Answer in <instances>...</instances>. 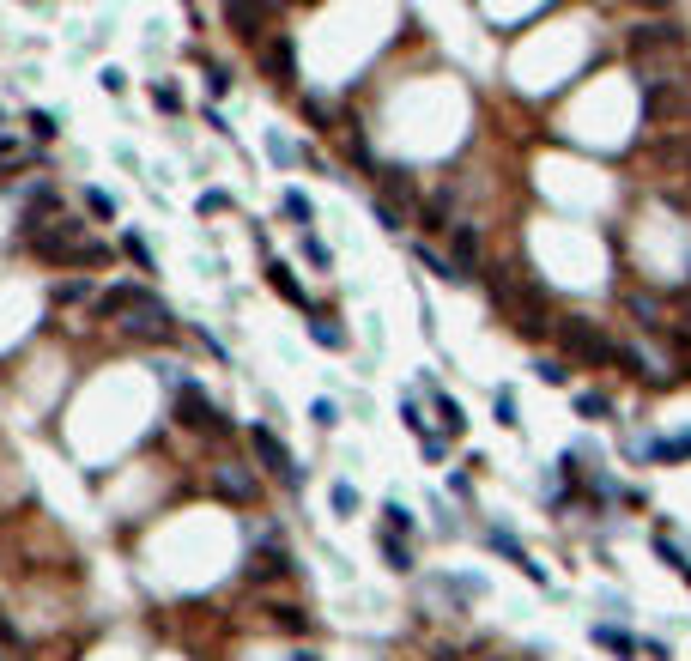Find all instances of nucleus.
<instances>
[{
	"instance_id": "c9c22d12",
	"label": "nucleus",
	"mask_w": 691,
	"mask_h": 661,
	"mask_svg": "<svg viewBox=\"0 0 691 661\" xmlns=\"http://www.w3.org/2000/svg\"><path fill=\"white\" fill-rule=\"evenodd\" d=\"M207 92H212V98H225V92H231V73H225V68H207Z\"/></svg>"
},
{
	"instance_id": "4c0bfd02",
	"label": "nucleus",
	"mask_w": 691,
	"mask_h": 661,
	"mask_svg": "<svg viewBox=\"0 0 691 661\" xmlns=\"http://www.w3.org/2000/svg\"><path fill=\"white\" fill-rule=\"evenodd\" d=\"M655 553L667 558V564H679V570H686V558H679V546H673V540H667V534H655Z\"/></svg>"
},
{
	"instance_id": "1a4fd4ad",
	"label": "nucleus",
	"mask_w": 691,
	"mask_h": 661,
	"mask_svg": "<svg viewBox=\"0 0 691 661\" xmlns=\"http://www.w3.org/2000/svg\"><path fill=\"white\" fill-rule=\"evenodd\" d=\"M139 298H146V285H134V279H128V285H109V291H98V304H91V310L104 315V322H115V315L134 310Z\"/></svg>"
},
{
	"instance_id": "f704fd0d",
	"label": "nucleus",
	"mask_w": 691,
	"mask_h": 661,
	"mask_svg": "<svg viewBox=\"0 0 691 661\" xmlns=\"http://www.w3.org/2000/svg\"><path fill=\"white\" fill-rule=\"evenodd\" d=\"M31 128H36V139H55V115H49V109H31Z\"/></svg>"
},
{
	"instance_id": "4be33fe9",
	"label": "nucleus",
	"mask_w": 691,
	"mask_h": 661,
	"mask_svg": "<svg viewBox=\"0 0 691 661\" xmlns=\"http://www.w3.org/2000/svg\"><path fill=\"white\" fill-rule=\"evenodd\" d=\"M152 104L164 109V115H182V92H176L171 79H158V85H152Z\"/></svg>"
},
{
	"instance_id": "393cba45",
	"label": "nucleus",
	"mask_w": 691,
	"mask_h": 661,
	"mask_svg": "<svg viewBox=\"0 0 691 661\" xmlns=\"http://www.w3.org/2000/svg\"><path fill=\"white\" fill-rule=\"evenodd\" d=\"M418 450L431 455V461H443L449 455V431H418Z\"/></svg>"
},
{
	"instance_id": "f03ea898",
	"label": "nucleus",
	"mask_w": 691,
	"mask_h": 661,
	"mask_svg": "<svg viewBox=\"0 0 691 661\" xmlns=\"http://www.w3.org/2000/svg\"><path fill=\"white\" fill-rule=\"evenodd\" d=\"M558 346L570 352V358H583V364H613V358H619V346H613L588 315H564V322H558Z\"/></svg>"
},
{
	"instance_id": "aec40b11",
	"label": "nucleus",
	"mask_w": 691,
	"mask_h": 661,
	"mask_svg": "<svg viewBox=\"0 0 691 661\" xmlns=\"http://www.w3.org/2000/svg\"><path fill=\"white\" fill-rule=\"evenodd\" d=\"M382 558H388V570H413V553H407V540L394 528H382Z\"/></svg>"
},
{
	"instance_id": "473e14b6",
	"label": "nucleus",
	"mask_w": 691,
	"mask_h": 661,
	"mask_svg": "<svg viewBox=\"0 0 691 661\" xmlns=\"http://www.w3.org/2000/svg\"><path fill=\"white\" fill-rule=\"evenodd\" d=\"M382 516H388V528H394V534H407V528H413V510H407V504H388Z\"/></svg>"
},
{
	"instance_id": "c85d7f7f",
	"label": "nucleus",
	"mask_w": 691,
	"mask_h": 661,
	"mask_svg": "<svg viewBox=\"0 0 691 661\" xmlns=\"http://www.w3.org/2000/svg\"><path fill=\"white\" fill-rule=\"evenodd\" d=\"M304 261H310V267H328L334 255H328V243H322V237H304Z\"/></svg>"
},
{
	"instance_id": "e433bc0d",
	"label": "nucleus",
	"mask_w": 691,
	"mask_h": 661,
	"mask_svg": "<svg viewBox=\"0 0 691 661\" xmlns=\"http://www.w3.org/2000/svg\"><path fill=\"white\" fill-rule=\"evenodd\" d=\"M85 207H91V212H98V219H109V212H115V201H109V195H104V188H91V195H85Z\"/></svg>"
},
{
	"instance_id": "72a5a7b5",
	"label": "nucleus",
	"mask_w": 691,
	"mask_h": 661,
	"mask_svg": "<svg viewBox=\"0 0 691 661\" xmlns=\"http://www.w3.org/2000/svg\"><path fill=\"white\" fill-rule=\"evenodd\" d=\"M401 425H407L413 437H418V431H425V413H418V401H401Z\"/></svg>"
},
{
	"instance_id": "ea45409f",
	"label": "nucleus",
	"mask_w": 691,
	"mask_h": 661,
	"mask_svg": "<svg viewBox=\"0 0 691 661\" xmlns=\"http://www.w3.org/2000/svg\"><path fill=\"white\" fill-rule=\"evenodd\" d=\"M267 152H274V164H291V158H298V152H291V146H285V139H279V134L267 139Z\"/></svg>"
},
{
	"instance_id": "f8f14e48",
	"label": "nucleus",
	"mask_w": 691,
	"mask_h": 661,
	"mask_svg": "<svg viewBox=\"0 0 691 661\" xmlns=\"http://www.w3.org/2000/svg\"><path fill=\"white\" fill-rule=\"evenodd\" d=\"M267 285H274V291H279V298H285V304H298V310H310V291L298 285V274H291L285 261H267Z\"/></svg>"
},
{
	"instance_id": "412c9836",
	"label": "nucleus",
	"mask_w": 691,
	"mask_h": 661,
	"mask_svg": "<svg viewBox=\"0 0 691 661\" xmlns=\"http://www.w3.org/2000/svg\"><path fill=\"white\" fill-rule=\"evenodd\" d=\"M418 261H425V267H431V274H437V279H449V285H461V279H467V274H461V267H455V261H443L437 249H425V243H418Z\"/></svg>"
},
{
	"instance_id": "5701e85b",
	"label": "nucleus",
	"mask_w": 691,
	"mask_h": 661,
	"mask_svg": "<svg viewBox=\"0 0 691 661\" xmlns=\"http://www.w3.org/2000/svg\"><path fill=\"white\" fill-rule=\"evenodd\" d=\"M122 255L134 261L139 274H152V249H146V237H134V231H128V237H122Z\"/></svg>"
},
{
	"instance_id": "7c9ffc66",
	"label": "nucleus",
	"mask_w": 691,
	"mask_h": 661,
	"mask_svg": "<svg viewBox=\"0 0 691 661\" xmlns=\"http://www.w3.org/2000/svg\"><path fill=\"white\" fill-rule=\"evenodd\" d=\"M334 510H340V516H352V510H358V486H334Z\"/></svg>"
},
{
	"instance_id": "2eb2a0df",
	"label": "nucleus",
	"mask_w": 691,
	"mask_h": 661,
	"mask_svg": "<svg viewBox=\"0 0 691 661\" xmlns=\"http://www.w3.org/2000/svg\"><path fill=\"white\" fill-rule=\"evenodd\" d=\"M310 340L328 352H346V328L340 322H328V315H310Z\"/></svg>"
},
{
	"instance_id": "37998d69",
	"label": "nucleus",
	"mask_w": 691,
	"mask_h": 661,
	"mask_svg": "<svg viewBox=\"0 0 691 661\" xmlns=\"http://www.w3.org/2000/svg\"><path fill=\"white\" fill-rule=\"evenodd\" d=\"M686 577H691V564H686Z\"/></svg>"
},
{
	"instance_id": "f257e3e1",
	"label": "nucleus",
	"mask_w": 691,
	"mask_h": 661,
	"mask_svg": "<svg viewBox=\"0 0 691 661\" xmlns=\"http://www.w3.org/2000/svg\"><path fill=\"white\" fill-rule=\"evenodd\" d=\"M31 255H36V261H49V267H79V261L104 267V261H109V249L91 243V237H85V225H73V219L31 225Z\"/></svg>"
},
{
	"instance_id": "6ab92c4d",
	"label": "nucleus",
	"mask_w": 691,
	"mask_h": 661,
	"mask_svg": "<svg viewBox=\"0 0 691 661\" xmlns=\"http://www.w3.org/2000/svg\"><path fill=\"white\" fill-rule=\"evenodd\" d=\"M218 498H231V504H255V480H249V474H218Z\"/></svg>"
},
{
	"instance_id": "58836bf2",
	"label": "nucleus",
	"mask_w": 691,
	"mask_h": 661,
	"mask_svg": "<svg viewBox=\"0 0 691 661\" xmlns=\"http://www.w3.org/2000/svg\"><path fill=\"white\" fill-rule=\"evenodd\" d=\"M310 418H315V425H334V418H340V407H334V401H315Z\"/></svg>"
},
{
	"instance_id": "20e7f679",
	"label": "nucleus",
	"mask_w": 691,
	"mask_h": 661,
	"mask_svg": "<svg viewBox=\"0 0 691 661\" xmlns=\"http://www.w3.org/2000/svg\"><path fill=\"white\" fill-rule=\"evenodd\" d=\"M176 418H182L188 431H225V418H218V407L207 401V388L188 383V377L176 383Z\"/></svg>"
},
{
	"instance_id": "b1692460",
	"label": "nucleus",
	"mask_w": 691,
	"mask_h": 661,
	"mask_svg": "<svg viewBox=\"0 0 691 661\" xmlns=\"http://www.w3.org/2000/svg\"><path fill=\"white\" fill-rule=\"evenodd\" d=\"M91 298V279H68V285H55V304H85Z\"/></svg>"
},
{
	"instance_id": "bb28decb",
	"label": "nucleus",
	"mask_w": 691,
	"mask_h": 661,
	"mask_svg": "<svg viewBox=\"0 0 691 661\" xmlns=\"http://www.w3.org/2000/svg\"><path fill=\"white\" fill-rule=\"evenodd\" d=\"M534 370H540V383H552V388H564V383H570V370H564V364H558V358H540V364H534Z\"/></svg>"
},
{
	"instance_id": "6e6552de",
	"label": "nucleus",
	"mask_w": 691,
	"mask_h": 661,
	"mask_svg": "<svg viewBox=\"0 0 691 661\" xmlns=\"http://www.w3.org/2000/svg\"><path fill=\"white\" fill-rule=\"evenodd\" d=\"M491 546H497V553L510 558V564H516V570L528 577V583H540V589H546V564H534V558L521 553V540L510 534V528H491Z\"/></svg>"
},
{
	"instance_id": "423d86ee",
	"label": "nucleus",
	"mask_w": 691,
	"mask_h": 661,
	"mask_svg": "<svg viewBox=\"0 0 691 661\" xmlns=\"http://www.w3.org/2000/svg\"><path fill=\"white\" fill-rule=\"evenodd\" d=\"M249 443H255V455H261V467H274V474H285V486H304V474L291 467V450L279 443V437L267 431V425H255V431H249Z\"/></svg>"
},
{
	"instance_id": "dca6fc26",
	"label": "nucleus",
	"mask_w": 691,
	"mask_h": 661,
	"mask_svg": "<svg viewBox=\"0 0 691 661\" xmlns=\"http://www.w3.org/2000/svg\"><path fill=\"white\" fill-rule=\"evenodd\" d=\"M594 643H600V649H613L619 661H631V656H637V637H624L619 625H594Z\"/></svg>"
},
{
	"instance_id": "a19ab883",
	"label": "nucleus",
	"mask_w": 691,
	"mask_h": 661,
	"mask_svg": "<svg viewBox=\"0 0 691 661\" xmlns=\"http://www.w3.org/2000/svg\"><path fill=\"white\" fill-rule=\"evenodd\" d=\"M298 661H315V656H298Z\"/></svg>"
},
{
	"instance_id": "a211bd4d",
	"label": "nucleus",
	"mask_w": 691,
	"mask_h": 661,
	"mask_svg": "<svg viewBox=\"0 0 691 661\" xmlns=\"http://www.w3.org/2000/svg\"><path fill=\"white\" fill-rule=\"evenodd\" d=\"M267 619H274L279 631H291V637H304V631H310V613H304V607H267Z\"/></svg>"
},
{
	"instance_id": "c756f323",
	"label": "nucleus",
	"mask_w": 691,
	"mask_h": 661,
	"mask_svg": "<svg viewBox=\"0 0 691 661\" xmlns=\"http://www.w3.org/2000/svg\"><path fill=\"white\" fill-rule=\"evenodd\" d=\"M201 212H231V195H225V188H207V195H201Z\"/></svg>"
},
{
	"instance_id": "9b49d317",
	"label": "nucleus",
	"mask_w": 691,
	"mask_h": 661,
	"mask_svg": "<svg viewBox=\"0 0 691 661\" xmlns=\"http://www.w3.org/2000/svg\"><path fill=\"white\" fill-rule=\"evenodd\" d=\"M285 570H291V564H285V546H261V553L242 564L249 583H274V577H285Z\"/></svg>"
},
{
	"instance_id": "cd10ccee",
	"label": "nucleus",
	"mask_w": 691,
	"mask_h": 661,
	"mask_svg": "<svg viewBox=\"0 0 691 661\" xmlns=\"http://www.w3.org/2000/svg\"><path fill=\"white\" fill-rule=\"evenodd\" d=\"M576 413L583 418H607L613 407H607V394H576Z\"/></svg>"
},
{
	"instance_id": "9d476101",
	"label": "nucleus",
	"mask_w": 691,
	"mask_h": 661,
	"mask_svg": "<svg viewBox=\"0 0 691 661\" xmlns=\"http://www.w3.org/2000/svg\"><path fill=\"white\" fill-rule=\"evenodd\" d=\"M686 98H679V92H667V85H649V92H643V115H649V122H679V115H686Z\"/></svg>"
},
{
	"instance_id": "39448f33",
	"label": "nucleus",
	"mask_w": 691,
	"mask_h": 661,
	"mask_svg": "<svg viewBox=\"0 0 691 661\" xmlns=\"http://www.w3.org/2000/svg\"><path fill=\"white\" fill-rule=\"evenodd\" d=\"M225 25L242 43H261V36L274 31V0H225Z\"/></svg>"
},
{
	"instance_id": "0eeeda50",
	"label": "nucleus",
	"mask_w": 691,
	"mask_h": 661,
	"mask_svg": "<svg viewBox=\"0 0 691 661\" xmlns=\"http://www.w3.org/2000/svg\"><path fill=\"white\" fill-rule=\"evenodd\" d=\"M261 68L274 85H291L298 79V49H291V36H261Z\"/></svg>"
},
{
	"instance_id": "ddd939ff",
	"label": "nucleus",
	"mask_w": 691,
	"mask_h": 661,
	"mask_svg": "<svg viewBox=\"0 0 691 661\" xmlns=\"http://www.w3.org/2000/svg\"><path fill=\"white\" fill-rule=\"evenodd\" d=\"M631 49H637V55H655V49H679V31H673V25H637V31H631Z\"/></svg>"
},
{
	"instance_id": "f3484780",
	"label": "nucleus",
	"mask_w": 691,
	"mask_h": 661,
	"mask_svg": "<svg viewBox=\"0 0 691 661\" xmlns=\"http://www.w3.org/2000/svg\"><path fill=\"white\" fill-rule=\"evenodd\" d=\"M455 267H461V274H480V237H473L467 225L455 231Z\"/></svg>"
},
{
	"instance_id": "a878e982",
	"label": "nucleus",
	"mask_w": 691,
	"mask_h": 661,
	"mask_svg": "<svg viewBox=\"0 0 691 661\" xmlns=\"http://www.w3.org/2000/svg\"><path fill=\"white\" fill-rule=\"evenodd\" d=\"M279 207L291 212V219H298V225H310V201H304V195H298V188H285V195H279Z\"/></svg>"
},
{
	"instance_id": "2f4dec72",
	"label": "nucleus",
	"mask_w": 691,
	"mask_h": 661,
	"mask_svg": "<svg viewBox=\"0 0 691 661\" xmlns=\"http://www.w3.org/2000/svg\"><path fill=\"white\" fill-rule=\"evenodd\" d=\"M497 425H521V418H516V394H510V388H497Z\"/></svg>"
},
{
	"instance_id": "79ce46f5",
	"label": "nucleus",
	"mask_w": 691,
	"mask_h": 661,
	"mask_svg": "<svg viewBox=\"0 0 691 661\" xmlns=\"http://www.w3.org/2000/svg\"><path fill=\"white\" fill-rule=\"evenodd\" d=\"M643 6H655V0H643Z\"/></svg>"
},
{
	"instance_id": "4468645a",
	"label": "nucleus",
	"mask_w": 691,
	"mask_h": 661,
	"mask_svg": "<svg viewBox=\"0 0 691 661\" xmlns=\"http://www.w3.org/2000/svg\"><path fill=\"white\" fill-rule=\"evenodd\" d=\"M431 401H437V418H443V431H449V437H461V431H467V413H461V401H455V394H443L437 383H431Z\"/></svg>"
},
{
	"instance_id": "7ed1b4c3",
	"label": "nucleus",
	"mask_w": 691,
	"mask_h": 661,
	"mask_svg": "<svg viewBox=\"0 0 691 661\" xmlns=\"http://www.w3.org/2000/svg\"><path fill=\"white\" fill-rule=\"evenodd\" d=\"M122 328H128L134 340H152V346H164V340H176V328H171V310H164V304H158L152 291H146V298H139L134 310H128V322H122Z\"/></svg>"
}]
</instances>
